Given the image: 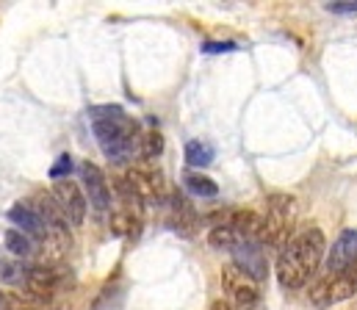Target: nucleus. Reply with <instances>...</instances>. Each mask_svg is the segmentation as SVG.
Instances as JSON below:
<instances>
[{
    "instance_id": "nucleus-12",
    "label": "nucleus",
    "mask_w": 357,
    "mask_h": 310,
    "mask_svg": "<svg viewBox=\"0 0 357 310\" xmlns=\"http://www.w3.org/2000/svg\"><path fill=\"white\" fill-rule=\"evenodd\" d=\"M230 255H233V266H236L238 272H244L247 277H252L255 283H264L268 277L266 249H264L258 241H247V244L236 247Z\"/></svg>"
},
{
    "instance_id": "nucleus-13",
    "label": "nucleus",
    "mask_w": 357,
    "mask_h": 310,
    "mask_svg": "<svg viewBox=\"0 0 357 310\" xmlns=\"http://www.w3.org/2000/svg\"><path fill=\"white\" fill-rule=\"evenodd\" d=\"M8 219H11V222L20 227V233H25L28 238L42 241V244H47V241H50V233H47L45 222L39 219V213L33 210L31 203H14V208L8 210Z\"/></svg>"
},
{
    "instance_id": "nucleus-15",
    "label": "nucleus",
    "mask_w": 357,
    "mask_h": 310,
    "mask_svg": "<svg viewBox=\"0 0 357 310\" xmlns=\"http://www.w3.org/2000/svg\"><path fill=\"white\" fill-rule=\"evenodd\" d=\"M3 244H6V249H8L17 261H25V258H31V255L36 252V241L28 238L25 233H20L17 227H8V230L3 233Z\"/></svg>"
},
{
    "instance_id": "nucleus-3",
    "label": "nucleus",
    "mask_w": 357,
    "mask_h": 310,
    "mask_svg": "<svg viewBox=\"0 0 357 310\" xmlns=\"http://www.w3.org/2000/svg\"><path fill=\"white\" fill-rule=\"evenodd\" d=\"M264 230L258 244L266 249H282V244L288 241V233L296 222V197L291 194H268L266 197V210H264Z\"/></svg>"
},
{
    "instance_id": "nucleus-16",
    "label": "nucleus",
    "mask_w": 357,
    "mask_h": 310,
    "mask_svg": "<svg viewBox=\"0 0 357 310\" xmlns=\"http://www.w3.org/2000/svg\"><path fill=\"white\" fill-rule=\"evenodd\" d=\"M213 158H216L213 144H208V141H202V139H191V141L185 144V164H188V166L202 169V166L213 164Z\"/></svg>"
},
{
    "instance_id": "nucleus-17",
    "label": "nucleus",
    "mask_w": 357,
    "mask_h": 310,
    "mask_svg": "<svg viewBox=\"0 0 357 310\" xmlns=\"http://www.w3.org/2000/svg\"><path fill=\"white\" fill-rule=\"evenodd\" d=\"M183 186H185L194 197H202V200H208V197H216V194H219V186H216L208 175L194 172V169L183 172Z\"/></svg>"
},
{
    "instance_id": "nucleus-10",
    "label": "nucleus",
    "mask_w": 357,
    "mask_h": 310,
    "mask_svg": "<svg viewBox=\"0 0 357 310\" xmlns=\"http://www.w3.org/2000/svg\"><path fill=\"white\" fill-rule=\"evenodd\" d=\"M164 208H167V227H169V230H175L178 235H185V238L197 233V227H199L197 208L191 206V200H188L183 192L172 189Z\"/></svg>"
},
{
    "instance_id": "nucleus-1",
    "label": "nucleus",
    "mask_w": 357,
    "mask_h": 310,
    "mask_svg": "<svg viewBox=\"0 0 357 310\" xmlns=\"http://www.w3.org/2000/svg\"><path fill=\"white\" fill-rule=\"evenodd\" d=\"M86 116H89L91 133L97 139V147L111 164L125 166V164L139 161V147H142V133H144L139 119H133L116 103L91 105Z\"/></svg>"
},
{
    "instance_id": "nucleus-19",
    "label": "nucleus",
    "mask_w": 357,
    "mask_h": 310,
    "mask_svg": "<svg viewBox=\"0 0 357 310\" xmlns=\"http://www.w3.org/2000/svg\"><path fill=\"white\" fill-rule=\"evenodd\" d=\"M25 272H28V263H22L17 258L0 261V280L8 283V286H14V288H20V291L25 286Z\"/></svg>"
},
{
    "instance_id": "nucleus-2",
    "label": "nucleus",
    "mask_w": 357,
    "mask_h": 310,
    "mask_svg": "<svg viewBox=\"0 0 357 310\" xmlns=\"http://www.w3.org/2000/svg\"><path fill=\"white\" fill-rule=\"evenodd\" d=\"M327 255V238L319 227H305L294 238H288L277 255L274 272L285 291L305 288L321 269Z\"/></svg>"
},
{
    "instance_id": "nucleus-5",
    "label": "nucleus",
    "mask_w": 357,
    "mask_h": 310,
    "mask_svg": "<svg viewBox=\"0 0 357 310\" xmlns=\"http://www.w3.org/2000/svg\"><path fill=\"white\" fill-rule=\"evenodd\" d=\"M222 291H225V302L233 310H255L261 305V283L238 272L233 263L222 269Z\"/></svg>"
},
{
    "instance_id": "nucleus-20",
    "label": "nucleus",
    "mask_w": 357,
    "mask_h": 310,
    "mask_svg": "<svg viewBox=\"0 0 357 310\" xmlns=\"http://www.w3.org/2000/svg\"><path fill=\"white\" fill-rule=\"evenodd\" d=\"M73 169H75L73 155H70V153H64V155H59V158H56V164L50 166V172H47V175H50V180H67Z\"/></svg>"
},
{
    "instance_id": "nucleus-23",
    "label": "nucleus",
    "mask_w": 357,
    "mask_h": 310,
    "mask_svg": "<svg viewBox=\"0 0 357 310\" xmlns=\"http://www.w3.org/2000/svg\"><path fill=\"white\" fill-rule=\"evenodd\" d=\"M211 310H233V308H230L225 300H219V302H213V305H211Z\"/></svg>"
},
{
    "instance_id": "nucleus-18",
    "label": "nucleus",
    "mask_w": 357,
    "mask_h": 310,
    "mask_svg": "<svg viewBox=\"0 0 357 310\" xmlns=\"http://www.w3.org/2000/svg\"><path fill=\"white\" fill-rule=\"evenodd\" d=\"M161 153H164V136H161V130H155L153 125L144 127V133H142V147H139V161L153 164Z\"/></svg>"
},
{
    "instance_id": "nucleus-11",
    "label": "nucleus",
    "mask_w": 357,
    "mask_h": 310,
    "mask_svg": "<svg viewBox=\"0 0 357 310\" xmlns=\"http://www.w3.org/2000/svg\"><path fill=\"white\" fill-rule=\"evenodd\" d=\"M81 172V183H84V194H86V203L91 206L94 213H105L111 208V189H108V180L102 175V169L91 161H81L78 166Z\"/></svg>"
},
{
    "instance_id": "nucleus-4",
    "label": "nucleus",
    "mask_w": 357,
    "mask_h": 310,
    "mask_svg": "<svg viewBox=\"0 0 357 310\" xmlns=\"http://www.w3.org/2000/svg\"><path fill=\"white\" fill-rule=\"evenodd\" d=\"M122 183L128 186V192L142 203V206H155L164 208L167 206V197H169V186H167V178L161 169H155L153 164H133L128 169V175L122 178Z\"/></svg>"
},
{
    "instance_id": "nucleus-24",
    "label": "nucleus",
    "mask_w": 357,
    "mask_h": 310,
    "mask_svg": "<svg viewBox=\"0 0 357 310\" xmlns=\"http://www.w3.org/2000/svg\"><path fill=\"white\" fill-rule=\"evenodd\" d=\"M0 297H3V291H0Z\"/></svg>"
},
{
    "instance_id": "nucleus-7",
    "label": "nucleus",
    "mask_w": 357,
    "mask_h": 310,
    "mask_svg": "<svg viewBox=\"0 0 357 310\" xmlns=\"http://www.w3.org/2000/svg\"><path fill=\"white\" fill-rule=\"evenodd\" d=\"M70 283V274L59 266H45V263H28L25 272V286L22 291L36 297L39 302H47L50 297H56L59 291H64Z\"/></svg>"
},
{
    "instance_id": "nucleus-14",
    "label": "nucleus",
    "mask_w": 357,
    "mask_h": 310,
    "mask_svg": "<svg viewBox=\"0 0 357 310\" xmlns=\"http://www.w3.org/2000/svg\"><path fill=\"white\" fill-rule=\"evenodd\" d=\"M31 206H33V210L39 213V219L45 222V227H47V233H50V241H53V238H67V227H70V222H67L64 213L59 210L56 200H53V194H36V197L31 200Z\"/></svg>"
},
{
    "instance_id": "nucleus-8",
    "label": "nucleus",
    "mask_w": 357,
    "mask_h": 310,
    "mask_svg": "<svg viewBox=\"0 0 357 310\" xmlns=\"http://www.w3.org/2000/svg\"><path fill=\"white\" fill-rule=\"evenodd\" d=\"M324 272L357 280V230H344L324 255Z\"/></svg>"
},
{
    "instance_id": "nucleus-6",
    "label": "nucleus",
    "mask_w": 357,
    "mask_h": 310,
    "mask_svg": "<svg viewBox=\"0 0 357 310\" xmlns=\"http://www.w3.org/2000/svg\"><path fill=\"white\" fill-rule=\"evenodd\" d=\"M355 294H357V280L344 277V274H330V272H321L313 280V286H310V302L321 310L335 308V305L352 300Z\"/></svg>"
},
{
    "instance_id": "nucleus-21",
    "label": "nucleus",
    "mask_w": 357,
    "mask_h": 310,
    "mask_svg": "<svg viewBox=\"0 0 357 310\" xmlns=\"http://www.w3.org/2000/svg\"><path fill=\"white\" fill-rule=\"evenodd\" d=\"M327 11H333V14H357V0H335V3H327Z\"/></svg>"
},
{
    "instance_id": "nucleus-22",
    "label": "nucleus",
    "mask_w": 357,
    "mask_h": 310,
    "mask_svg": "<svg viewBox=\"0 0 357 310\" xmlns=\"http://www.w3.org/2000/svg\"><path fill=\"white\" fill-rule=\"evenodd\" d=\"M236 47H238L236 42H205V45H202L205 53H233Z\"/></svg>"
},
{
    "instance_id": "nucleus-9",
    "label": "nucleus",
    "mask_w": 357,
    "mask_h": 310,
    "mask_svg": "<svg viewBox=\"0 0 357 310\" xmlns=\"http://www.w3.org/2000/svg\"><path fill=\"white\" fill-rule=\"evenodd\" d=\"M50 194H53L59 210L64 213V219L70 222V227H81L84 224L89 203H86V194H84V189L78 183H73L70 178L67 180H56V186H53Z\"/></svg>"
}]
</instances>
